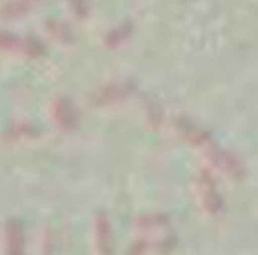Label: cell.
Returning <instances> with one entry per match:
<instances>
[{
  "instance_id": "cell-1",
  "label": "cell",
  "mask_w": 258,
  "mask_h": 255,
  "mask_svg": "<svg viewBox=\"0 0 258 255\" xmlns=\"http://www.w3.org/2000/svg\"><path fill=\"white\" fill-rule=\"evenodd\" d=\"M129 28H120V29H113V31L109 33V37H107V44L109 46H116L118 42H122L125 37L129 35V31H127Z\"/></svg>"
}]
</instances>
